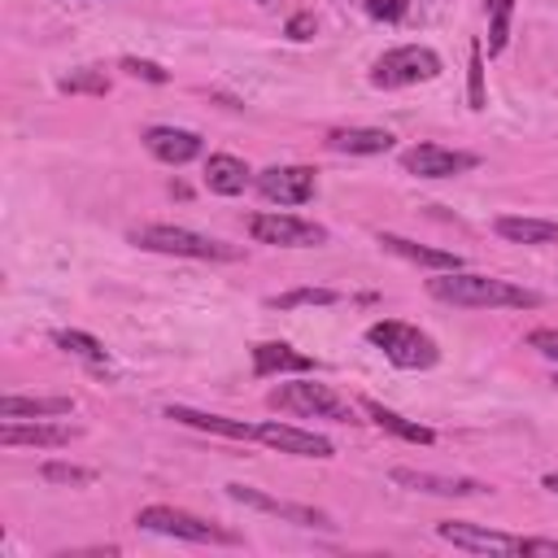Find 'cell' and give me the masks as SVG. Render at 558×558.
Listing matches in <instances>:
<instances>
[{"instance_id":"15","label":"cell","mask_w":558,"mask_h":558,"mask_svg":"<svg viewBox=\"0 0 558 558\" xmlns=\"http://www.w3.org/2000/svg\"><path fill=\"white\" fill-rule=\"evenodd\" d=\"M144 148L166 161V166H187L205 153V140L196 131H183V126H148L144 131Z\"/></svg>"},{"instance_id":"10","label":"cell","mask_w":558,"mask_h":558,"mask_svg":"<svg viewBox=\"0 0 558 558\" xmlns=\"http://www.w3.org/2000/svg\"><path fill=\"white\" fill-rule=\"evenodd\" d=\"M257 192L270 205H305L318 192V179L310 166H266L257 174Z\"/></svg>"},{"instance_id":"14","label":"cell","mask_w":558,"mask_h":558,"mask_svg":"<svg viewBox=\"0 0 558 558\" xmlns=\"http://www.w3.org/2000/svg\"><path fill=\"white\" fill-rule=\"evenodd\" d=\"M74 436H78V427H70V423H44V418H35V423L4 418V423H0V445H4V449H17V445H31V449H61V445H70Z\"/></svg>"},{"instance_id":"4","label":"cell","mask_w":558,"mask_h":558,"mask_svg":"<svg viewBox=\"0 0 558 558\" xmlns=\"http://www.w3.org/2000/svg\"><path fill=\"white\" fill-rule=\"evenodd\" d=\"M135 527L144 532H157V536H174V541H192V545H235L240 536L192 514V510H179V506H140L135 510Z\"/></svg>"},{"instance_id":"27","label":"cell","mask_w":558,"mask_h":558,"mask_svg":"<svg viewBox=\"0 0 558 558\" xmlns=\"http://www.w3.org/2000/svg\"><path fill=\"white\" fill-rule=\"evenodd\" d=\"M61 92H92V96H105L109 92V74L105 70H96V65H83V70H70L61 83H57Z\"/></svg>"},{"instance_id":"3","label":"cell","mask_w":558,"mask_h":558,"mask_svg":"<svg viewBox=\"0 0 558 558\" xmlns=\"http://www.w3.org/2000/svg\"><path fill=\"white\" fill-rule=\"evenodd\" d=\"M366 340H371L392 366H401V371H427V366L440 362V344H436L427 331H418L414 323H401V318H379V323H371V327H366Z\"/></svg>"},{"instance_id":"11","label":"cell","mask_w":558,"mask_h":558,"mask_svg":"<svg viewBox=\"0 0 558 558\" xmlns=\"http://www.w3.org/2000/svg\"><path fill=\"white\" fill-rule=\"evenodd\" d=\"M436 536L449 541L453 549H466V554H519V536L497 532V527H484V523L445 519V523H436Z\"/></svg>"},{"instance_id":"6","label":"cell","mask_w":558,"mask_h":558,"mask_svg":"<svg viewBox=\"0 0 558 558\" xmlns=\"http://www.w3.org/2000/svg\"><path fill=\"white\" fill-rule=\"evenodd\" d=\"M275 410H288L296 418H331V423H349L353 410L344 397H336L327 384H314V379H292V384H279L270 388L266 397Z\"/></svg>"},{"instance_id":"1","label":"cell","mask_w":558,"mask_h":558,"mask_svg":"<svg viewBox=\"0 0 558 558\" xmlns=\"http://www.w3.org/2000/svg\"><path fill=\"white\" fill-rule=\"evenodd\" d=\"M427 292L458 310H536L541 305V292L497 275H475V270H436V279H427Z\"/></svg>"},{"instance_id":"5","label":"cell","mask_w":558,"mask_h":558,"mask_svg":"<svg viewBox=\"0 0 558 558\" xmlns=\"http://www.w3.org/2000/svg\"><path fill=\"white\" fill-rule=\"evenodd\" d=\"M440 52L427 48V44H401V48H388L375 65H371V83L392 92V87H414V83H432L440 78Z\"/></svg>"},{"instance_id":"29","label":"cell","mask_w":558,"mask_h":558,"mask_svg":"<svg viewBox=\"0 0 558 558\" xmlns=\"http://www.w3.org/2000/svg\"><path fill=\"white\" fill-rule=\"evenodd\" d=\"M466 100H471V109H484V44H471V61H466Z\"/></svg>"},{"instance_id":"32","label":"cell","mask_w":558,"mask_h":558,"mask_svg":"<svg viewBox=\"0 0 558 558\" xmlns=\"http://www.w3.org/2000/svg\"><path fill=\"white\" fill-rule=\"evenodd\" d=\"M527 344H532L536 353H545L549 362H558V327H536V331H527Z\"/></svg>"},{"instance_id":"25","label":"cell","mask_w":558,"mask_h":558,"mask_svg":"<svg viewBox=\"0 0 558 558\" xmlns=\"http://www.w3.org/2000/svg\"><path fill=\"white\" fill-rule=\"evenodd\" d=\"M510 17H514V0H488V57L506 52V44H510Z\"/></svg>"},{"instance_id":"22","label":"cell","mask_w":558,"mask_h":558,"mask_svg":"<svg viewBox=\"0 0 558 558\" xmlns=\"http://www.w3.org/2000/svg\"><path fill=\"white\" fill-rule=\"evenodd\" d=\"M362 410L375 418V427L379 432H392L397 440H410V445H432L436 440V432L432 427H423V423H414V418H405V414H397V410H388V405H379V401H362Z\"/></svg>"},{"instance_id":"9","label":"cell","mask_w":558,"mask_h":558,"mask_svg":"<svg viewBox=\"0 0 558 558\" xmlns=\"http://www.w3.org/2000/svg\"><path fill=\"white\" fill-rule=\"evenodd\" d=\"M227 497H231V501H240V506H253V510L279 514V519H288V523H296V527L336 532V523H331L323 510H314V506H296V501H279V497H270V493H262V488H253V484H227Z\"/></svg>"},{"instance_id":"30","label":"cell","mask_w":558,"mask_h":558,"mask_svg":"<svg viewBox=\"0 0 558 558\" xmlns=\"http://www.w3.org/2000/svg\"><path fill=\"white\" fill-rule=\"evenodd\" d=\"M122 70L131 78H144V83H170V74L157 65V61H140V57H122Z\"/></svg>"},{"instance_id":"28","label":"cell","mask_w":558,"mask_h":558,"mask_svg":"<svg viewBox=\"0 0 558 558\" xmlns=\"http://www.w3.org/2000/svg\"><path fill=\"white\" fill-rule=\"evenodd\" d=\"M39 475H44L48 484H70V488L96 484V471H92V466H74V462H44Z\"/></svg>"},{"instance_id":"34","label":"cell","mask_w":558,"mask_h":558,"mask_svg":"<svg viewBox=\"0 0 558 558\" xmlns=\"http://www.w3.org/2000/svg\"><path fill=\"white\" fill-rule=\"evenodd\" d=\"M519 554H554V558H558V541H545V536H519Z\"/></svg>"},{"instance_id":"17","label":"cell","mask_w":558,"mask_h":558,"mask_svg":"<svg viewBox=\"0 0 558 558\" xmlns=\"http://www.w3.org/2000/svg\"><path fill=\"white\" fill-rule=\"evenodd\" d=\"M166 418L187 423V427L209 432V436H227V440H257V427H253V423H244V418H222V414L192 410V405H166Z\"/></svg>"},{"instance_id":"33","label":"cell","mask_w":558,"mask_h":558,"mask_svg":"<svg viewBox=\"0 0 558 558\" xmlns=\"http://www.w3.org/2000/svg\"><path fill=\"white\" fill-rule=\"evenodd\" d=\"M314 26H318V22H314V13H292V17H288V26H283V35L301 44V39H314Z\"/></svg>"},{"instance_id":"2","label":"cell","mask_w":558,"mask_h":558,"mask_svg":"<svg viewBox=\"0 0 558 558\" xmlns=\"http://www.w3.org/2000/svg\"><path fill=\"white\" fill-rule=\"evenodd\" d=\"M131 244L148 248V253H166V257H196V262H240L244 257V248L214 240L205 231L174 227V222H144L131 231Z\"/></svg>"},{"instance_id":"31","label":"cell","mask_w":558,"mask_h":558,"mask_svg":"<svg viewBox=\"0 0 558 558\" xmlns=\"http://www.w3.org/2000/svg\"><path fill=\"white\" fill-rule=\"evenodd\" d=\"M366 13L375 22H401L410 13V0H366Z\"/></svg>"},{"instance_id":"13","label":"cell","mask_w":558,"mask_h":558,"mask_svg":"<svg viewBox=\"0 0 558 558\" xmlns=\"http://www.w3.org/2000/svg\"><path fill=\"white\" fill-rule=\"evenodd\" d=\"M257 440L279 449V453H292V458H336V445L318 432H305L296 423H262L257 427Z\"/></svg>"},{"instance_id":"8","label":"cell","mask_w":558,"mask_h":558,"mask_svg":"<svg viewBox=\"0 0 558 558\" xmlns=\"http://www.w3.org/2000/svg\"><path fill=\"white\" fill-rule=\"evenodd\" d=\"M401 166H405V174H418V179H453V174L475 170L480 157L462 153V148H445V144H414L401 153Z\"/></svg>"},{"instance_id":"23","label":"cell","mask_w":558,"mask_h":558,"mask_svg":"<svg viewBox=\"0 0 558 558\" xmlns=\"http://www.w3.org/2000/svg\"><path fill=\"white\" fill-rule=\"evenodd\" d=\"M70 410V397H0V418H61Z\"/></svg>"},{"instance_id":"21","label":"cell","mask_w":558,"mask_h":558,"mask_svg":"<svg viewBox=\"0 0 558 558\" xmlns=\"http://www.w3.org/2000/svg\"><path fill=\"white\" fill-rule=\"evenodd\" d=\"M493 231L510 244H558V222L549 218H519V214H501L493 222Z\"/></svg>"},{"instance_id":"18","label":"cell","mask_w":558,"mask_h":558,"mask_svg":"<svg viewBox=\"0 0 558 558\" xmlns=\"http://www.w3.org/2000/svg\"><path fill=\"white\" fill-rule=\"evenodd\" d=\"M392 144H397L392 131H379V126H336V131H327V148L349 153V157H375V153H388Z\"/></svg>"},{"instance_id":"37","label":"cell","mask_w":558,"mask_h":558,"mask_svg":"<svg viewBox=\"0 0 558 558\" xmlns=\"http://www.w3.org/2000/svg\"><path fill=\"white\" fill-rule=\"evenodd\" d=\"M554 384H558V379H554Z\"/></svg>"},{"instance_id":"26","label":"cell","mask_w":558,"mask_h":558,"mask_svg":"<svg viewBox=\"0 0 558 558\" xmlns=\"http://www.w3.org/2000/svg\"><path fill=\"white\" fill-rule=\"evenodd\" d=\"M340 292L336 288H292V292H279L270 296V310H296V305H336Z\"/></svg>"},{"instance_id":"12","label":"cell","mask_w":558,"mask_h":558,"mask_svg":"<svg viewBox=\"0 0 558 558\" xmlns=\"http://www.w3.org/2000/svg\"><path fill=\"white\" fill-rule=\"evenodd\" d=\"M388 475L392 484L410 493H432V497H484L488 493V484L471 475H436V471H410V466H392Z\"/></svg>"},{"instance_id":"20","label":"cell","mask_w":558,"mask_h":558,"mask_svg":"<svg viewBox=\"0 0 558 558\" xmlns=\"http://www.w3.org/2000/svg\"><path fill=\"white\" fill-rule=\"evenodd\" d=\"M248 179H253V170H248L240 157H231V153H209V161H205V187H209V192H218V196H240V192L248 187Z\"/></svg>"},{"instance_id":"7","label":"cell","mask_w":558,"mask_h":558,"mask_svg":"<svg viewBox=\"0 0 558 558\" xmlns=\"http://www.w3.org/2000/svg\"><path fill=\"white\" fill-rule=\"evenodd\" d=\"M248 235L257 244H275V248H318V244H327V227H318L310 218H296V214H283V209L253 214Z\"/></svg>"},{"instance_id":"16","label":"cell","mask_w":558,"mask_h":558,"mask_svg":"<svg viewBox=\"0 0 558 558\" xmlns=\"http://www.w3.org/2000/svg\"><path fill=\"white\" fill-rule=\"evenodd\" d=\"M318 371V362L301 349H292L288 340H262L253 344V375H310Z\"/></svg>"},{"instance_id":"36","label":"cell","mask_w":558,"mask_h":558,"mask_svg":"<svg viewBox=\"0 0 558 558\" xmlns=\"http://www.w3.org/2000/svg\"><path fill=\"white\" fill-rule=\"evenodd\" d=\"M257 4H266V0H257Z\"/></svg>"},{"instance_id":"35","label":"cell","mask_w":558,"mask_h":558,"mask_svg":"<svg viewBox=\"0 0 558 558\" xmlns=\"http://www.w3.org/2000/svg\"><path fill=\"white\" fill-rule=\"evenodd\" d=\"M541 484H545V488H549V493H558V471H549V475H545V480H541Z\"/></svg>"},{"instance_id":"24","label":"cell","mask_w":558,"mask_h":558,"mask_svg":"<svg viewBox=\"0 0 558 558\" xmlns=\"http://www.w3.org/2000/svg\"><path fill=\"white\" fill-rule=\"evenodd\" d=\"M52 344L65 349V353H74V357H83V362H96V366L109 357V349L92 331H74V327L70 331H52Z\"/></svg>"},{"instance_id":"19","label":"cell","mask_w":558,"mask_h":558,"mask_svg":"<svg viewBox=\"0 0 558 558\" xmlns=\"http://www.w3.org/2000/svg\"><path fill=\"white\" fill-rule=\"evenodd\" d=\"M379 244H384L388 253H397V257L423 266V270H462V257L449 253V248H427V244L405 240V235H392V231H379Z\"/></svg>"}]
</instances>
